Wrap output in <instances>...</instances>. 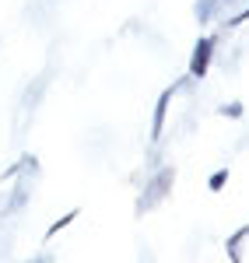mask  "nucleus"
<instances>
[{
	"instance_id": "10",
	"label": "nucleus",
	"mask_w": 249,
	"mask_h": 263,
	"mask_svg": "<svg viewBox=\"0 0 249 263\" xmlns=\"http://www.w3.org/2000/svg\"><path fill=\"white\" fill-rule=\"evenodd\" d=\"M32 263H49V256H39V260H32Z\"/></svg>"
},
{
	"instance_id": "6",
	"label": "nucleus",
	"mask_w": 249,
	"mask_h": 263,
	"mask_svg": "<svg viewBox=\"0 0 249 263\" xmlns=\"http://www.w3.org/2000/svg\"><path fill=\"white\" fill-rule=\"evenodd\" d=\"M78 214H81V211L74 207V211H67L63 218H56V221H53L49 228H46V239H56V235H60V232L67 228V224H74V221H78Z\"/></svg>"
},
{
	"instance_id": "9",
	"label": "nucleus",
	"mask_w": 249,
	"mask_h": 263,
	"mask_svg": "<svg viewBox=\"0 0 249 263\" xmlns=\"http://www.w3.org/2000/svg\"><path fill=\"white\" fill-rule=\"evenodd\" d=\"M242 21H249V7H246V11H239L235 18H228V28H235V25H242Z\"/></svg>"
},
{
	"instance_id": "11",
	"label": "nucleus",
	"mask_w": 249,
	"mask_h": 263,
	"mask_svg": "<svg viewBox=\"0 0 249 263\" xmlns=\"http://www.w3.org/2000/svg\"><path fill=\"white\" fill-rule=\"evenodd\" d=\"M221 4H232V0H221Z\"/></svg>"
},
{
	"instance_id": "3",
	"label": "nucleus",
	"mask_w": 249,
	"mask_h": 263,
	"mask_svg": "<svg viewBox=\"0 0 249 263\" xmlns=\"http://www.w3.org/2000/svg\"><path fill=\"white\" fill-rule=\"evenodd\" d=\"M186 81H189V74L183 78V81L168 84L165 91L158 95V102H155V116H151V144L162 141V134H165V120H168V102H172V95H179V91L186 88Z\"/></svg>"
},
{
	"instance_id": "5",
	"label": "nucleus",
	"mask_w": 249,
	"mask_h": 263,
	"mask_svg": "<svg viewBox=\"0 0 249 263\" xmlns=\"http://www.w3.org/2000/svg\"><path fill=\"white\" fill-rule=\"evenodd\" d=\"M221 7H225L221 0H197L193 4V18L200 21V25H210V21L221 14Z\"/></svg>"
},
{
	"instance_id": "1",
	"label": "nucleus",
	"mask_w": 249,
	"mask_h": 263,
	"mask_svg": "<svg viewBox=\"0 0 249 263\" xmlns=\"http://www.w3.org/2000/svg\"><path fill=\"white\" fill-rule=\"evenodd\" d=\"M172 186H176V168H172V165H162L155 176H147L144 193H141V200H137V214H147L151 207H158V203L172 193Z\"/></svg>"
},
{
	"instance_id": "8",
	"label": "nucleus",
	"mask_w": 249,
	"mask_h": 263,
	"mask_svg": "<svg viewBox=\"0 0 249 263\" xmlns=\"http://www.w3.org/2000/svg\"><path fill=\"white\" fill-rule=\"evenodd\" d=\"M218 112H221V116H228V120H242V116H246V105H242V102H225Z\"/></svg>"
},
{
	"instance_id": "4",
	"label": "nucleus",
	"mask_w": 249,
	"mask_h": 263,
	"mask_svg": "<svg viewBox=\"0 0 249 263\" xmlns=\"http://www.w3.org/2000/svg\"><path fill=\"white\" fill-rule=\"evenodd\" d=\"M249 242V221L242 224V228H235L228 239H225V253H228V260L232 263H246L242 260V246Z\"/></svg>"
},
{
	"instance_id": "7",
	"label": "nucleus",
	"mask_w": 249,
	"mask_h": 263,
	"mask_svg": "<svg viewBox=\"0 0 249 263\" xmlns=\"http://www.w3.org/2000/svg\"><path fill=\"white\" fill-rule=\"evenodd\" d=\"M228 168H218V172H210V179H207V190L210 193H221V190H225V186H228Z\"/></svg>"
},
{
	"instance_id": "2",
	"label": "nucleus",
	"mask_w": 249,
	"mask_h": 263,
	"mask_svg": "<svg viewBox=\"0 0 249 263\" xmlns=\"http://www.w3.org/2000/svg\"><path fill=\"white\" fill-rule=\"evenodd\" d=\"M214 49H218V35H200V39L193 42V53H189V67L186 74L193 81H204L210 70V63H214Z\"/></svg>"
}]
</instances>
